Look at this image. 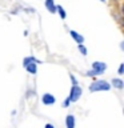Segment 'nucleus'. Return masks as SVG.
<instances>
[{"label":"nucleus","instance_id":"obj_10","mask_svg":"<svg viewBox=\"0 0 124 128\" xmlns=\"http://www.w3.org/2000/svg\"><path fill=\"white\" fill-rule=\"evenodd\" d=\"M56 11H58L59 12V14H60V16H62V19H66V12H64V8L62 7V6H59V7H56Z\"/></svg>","mask_w":124,"mask_h":128},{"label":"nucleus","instance_id":"obj_11","mask_svg":"<svg viewBox=\"0 0 124 128\" xmlns=\"http://www.w3.org/2000/svg\"><path fill=\"white\" fill-rule=\"evenodd\" d=\"M79 51H80V52H82V55H84V56H86V55H87V48H86V47H84V46H83V44H79Z\"/></svg>","mask_w":124,"mask_h":128},{"label":"nucleus","instance_id":"obj_14","mask_svg":"<svg viewBox=\"0 0 124 128\" xmlns=\"http://www.w3.org/2000/svg\"><path fill=\"white\" fill-rule=\"evenodd\" d=\"M70 103H71V102H70V100L67 99L66 102H64V104H63V106H64V107H68V106H70Z\"/></svg>","mask_w":124,"mask_h":128},{"label":"nucleus","instance_id":"obj_7","mask_svg":"<svg viewBox=\"0 0 124 128\" xmlns=\"http://www.w3.org/2000/svg\"><path fill=\"white\" fill-rule=\"evenodd\" d=\"M46 7H47V10L50 11L51 14H55L56 12V6H55L54 0H46Z\"/></svg>","mask_w":124,"mask_h":128},{"label":"nucleus","instance_id":"obj_12","mask_svg":"<svg viewBox=\"0 0 124 128\" xmlns=\"http://www.w3.org/2000/svg\"><path fill=\"white\" fill-rule=\"evenodd\" d=\"M123 72H124V64H120V67H119V75H123Z\"/></svg>","mask_w":124,"mask_h":128},{"label":"nucleus","instance_id":"obj_15","mask_svg":"<svg viewBox=\"0 0 124 128\" xmlns=\"http://www.w3.org/2000/svg\"><path fill=\"white\" fill-rule=\"evenodd\" d=\"M46 128H55V127H54V124H50V123H48V124H46Z\"/></svg>","mask_w":124,"mask_h":128},{"label":"nucleus","instance_id":"obj_16","mask_svg":"<svg viewBox=\"0 0 124 128\" xmlns=\"http://www.w3.org/2000/svg\"><path fill=\"white\" fill-rule=\"evenodd\" d=\"M102 2H106V0H102Z\"/></svg>","mask_w":124,"mask_h":128},{"label":"nucleus","instance_id":"obj_13","mask_svg":"<svg viewBox=\"0 0 124 128\" xmlns=\"http://www.w3.org/2000/svg\"><path fill=\"white\" fill-rule=\"evenodd\" d=\"M70 78H71V80H72V83H74V86H78V82H76L75 76H74V75H70Z\"/></svg>","mask_w":124,"mask_h":128},{"label":"nucleus","instance_id":"obj_4","mask_svg":"<svg viewBox=\"0 0 124 128\" xmlns=\"http://www.w3.org/2000/svg\"><path fill=\"white\" fill-rule=\"evenodd\" d=\"M106 70H107V64L106 63H102V62H94L92 63V71H95L96 75L103 74Z\"/></svg>","mask_w":124,"mask_h":128},{"label":"nucleus","instance_id":"obj_8","mask_svg":"<svg viewBox=\"0 0 124 128\" xmlns=\"http://www.w3.org/2000/svg\"><path fill=\"white\" fill-rule=\"evenodd\" d=\"M70 35H71L72 38H74V39H75V40H76V42H78L79 44H83V42H84V38H83L82 35H79L76 31H70Z\"/></svg>","mask_w":124,"mask_h":128},{"label":"nucleus","instance_id":"obj_1","mask_svg":"<svg viewBox=\"0 0 124 128\" xmlns=\"http://www.w3.org/2000/svg\"><path fill=\"white\" fill-rule=\"evenodd\" d=\"M111 90L110 83L106 80H96L90 86V91L91 92H96V91H108Z\"/></svg>","mask_w":124,"mask_h":128},{"label":"nucleus","instance_id":"obj_9","mask_svg":"<svg viewBox=\"0 0 124 128\" xmlns=\"http://www.w3.org/2000/svg\"><path fill=\"white\" fill-rule=\"evenodd\" d=\"M112 86H114L115 88H118V90H122L123 88V86H124V82L122 79H112Z\"/></svg>","mask_w":124,"mask_h":128},{"label":"nucleus","instance_id":"obj_3","mask_svg":"<svg viewBox=\"0 0 124 128\" xmlns=\"http://www.w3.org/2000/svg\"><path fill=\"white\" fill-rule=\"evenodd\" d=\"M83 94V90L80 88L79 86H74L71 88L70 91V96H68V100L72 103V102H78V100L80 99V96H82Z\"/></svg>","mask_w":124,"mask_h":128},{"label":"nucleus","instance_id":"obj_6","mask_svg":"<svg viewBox=\"0 0 124 128\" xmlns=\"http://www.w3.org/2000/svg\"><path fill=\"white\" fill-rule=\"evenodd\" d=\"M75 116L74 115H67L66 118V127L67 128H75Z\"/></svg>","mask_w":124,"mask_h":128},{"label":"nucleus","instance_id":"obj_5","mask_svg":"<svg viewBox=\"0 0 124 128\" xmlns=\"http://www.w3.org/2000/svg\"><path fill=\"white\" fill-rule=\"evenodd\" d=\"M42 102H43V104H46V106H51V104H55L56 99L52 94H44L42 96Z\"/></svg>","mask_w":124,"mask_h":128},{"label":"nucleus","instance_id":"obj_2","mask_svg":"<svg viewBox=\"0 0 124 128\" xmlns=\"http://www.w3.org/2000/svg\"><path fill=\"white\" fill-rule=\"evenodd\" d=\"M38 63H40V62H38L35 58H26V59H24L23 66H24V68H26L28 72H30V74L35 75L36 71H38V67H36V64H38Z\"/></svg>","mask_w":124,"mask_h":128}]
</instances>
